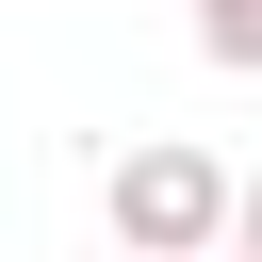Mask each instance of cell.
Instances as JSON below:
<instances>
[{
	"instance_id": "1",
	"label": "cell",
	"mask_w": 262,
	"mask_h": 262,
	"mask_svg": "<svg viewBox=\"0 0 262 262\" xmlns=\"http://www.w3.org/2000/svg\"><path fill=\"white\" fill-rule=\"evenodd\" d=\"M229 164L213 147H180V131H147V147H115V180H98V229H115V262H213L229 246Z\"/></svg>"
},
{
	"instance_id": "2",
	"label": "cell",
	"mask_w": 262,
	"mask_h": 262,
	"mask_svg": "<svg viewBox=\"0 0 262 262\" xmlns=\"http://www.w3.org/2000/svg\"><path fill=\"white\" fill-rule=\"evenodd\" d=\"M196 49H213L229 82H262V0H196Z\"/></svg>"
},
{
	"instance_id": "3",
	"label": "cell",
	"mask_w": 262,
	"mask_h": 262,
	"mask_svg": "<svg viewBox=\"0 0 262 262\" xmlns=\"http://www.w3.org/2000/svg\"><path fill=\"white\" fill-rule=\"evenodd\" d=\"M229 262H262V180H246V196H229Z\"/></svg>"
},
{
	"instance_id": "4",
	"label": "cell",
	"mask_w": 262,
	"mask_h": 262,
	"mask_svg": "<svg viewBox=\"0 0 262 262\" xmlns=\"http://www.w3.org/2000/svg\"><path fill=\"white\" fill-rule=\"evenodd\" d=\"M213 262H229V246H213Z\"/></svg>"
}]
</instances>
